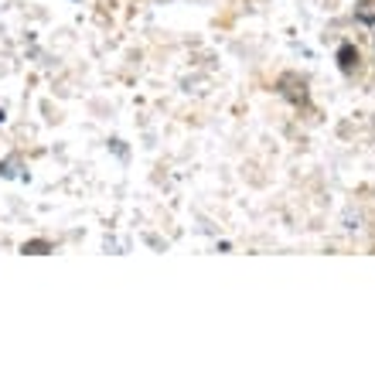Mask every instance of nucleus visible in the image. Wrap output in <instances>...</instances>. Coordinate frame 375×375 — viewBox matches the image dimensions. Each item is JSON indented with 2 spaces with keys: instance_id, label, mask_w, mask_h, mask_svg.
Masks as SVG:
<instances>
[{
  "instance_id": "f257e3e1",
  "label": "nucleus",
  "mask_w": 375,
  "mask_h": 375,
  "mask_svg": "<svg viewBox=\"0 0 375 375\" xmlns=\"http://www.w3.org/2000/svg\"><path fill=\"white\" fill-rule=\"evenodd\" d=\"M338 59H341V69H352V65H355V48L345 44V48L338 52Z\"/></svg>"
},
{
  "instance_id": "f03ea898",
  "label": "nucleus",
  "mask_w": 375,
  "mask_h": 375,
  "mask_svg": "<svg viewBox=\"0 0 375 375\" xmlns=\"http://www.w3.org/2000/svg\"><path fill=\"white\" fill-rule=\"evenodd\" d=\"M24 253H31V256H44V253H48V242H24Z\"/></svg>"
}]
</instances>
